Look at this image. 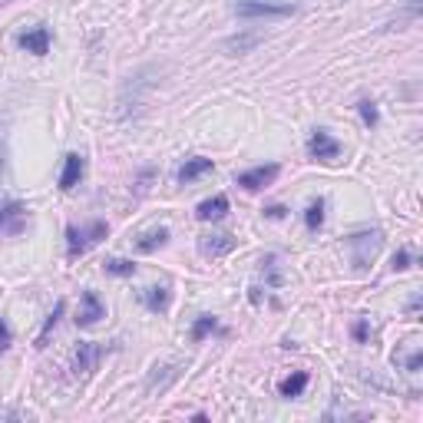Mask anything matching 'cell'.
Returning <instances> with one entry per match:
<instances>
[{"mask_svg":"<svg viewBox=\"0 0 423 423\" xmlns=\"http://www.w3.org/2000/svg\"><path fill=\"white\" fill-rule=\"evenodd\" d=\"M354 337H358V341H367V321H358V324H354Z\"/></svg>","mask_w":423,"mask_h":423,"instance_id":"obj_27","label":"cell"},{"mask_svg":"<svg viewBox=\"0 0 423 423\" xmlns=\"http://www.w3.org/2000/svg\"><path fill=\"white\" fill-rule=\"evenodd\" d=\"M258 44V37H245V40H228V50H248V46H255Z\"/></svg>","mask_w":423,"mask_h":423,"instance_id":"obj_25","label":"cell"},{"mask_svg":"<svg viewBox=\"0 0 423 423\" xmlns=\"http://www.w3.org/2000/svg\"><path fill=\"white\" fill-rule=\"evenodd\" d=\"M232 248H235V239H232V235H225V232H215V235H202V239H198V251H202L206 258L228 255Z\"/></svg>","mask_w":423,"mask_h":423,"instance_id":"obj_10","label":"cell"},{"mask_svg":"<svg viewBox=\"0 0 423 423\" xmlns=\"http://www.w3.org/2000/svg\"><path fill=\"white\" fill-rule=\"evenodd\" d=\"M169 301H172L169 284H159V288H146V291H142V304H146L149 311H156V315L169 311Z\"/></svg>","mask_w":423,"mask_h":423,"instance_id":"obj_11","label":"cell"},{"mask_svg":"<svg viewBox=\"0 0 423 423\" xmlns=\"http://www.w3.org/2000/svg\"><path fill=\"white\" fill-rule=\"evenodd\" d=\"M304 387H308V374H304V370H294V374H288V377L278 384V393L291 400V397H301Z\"/></svg>","mask_w":423,"mask_h":423,"instance_id":"obj_16","label":"cell"},{"mask_svg":"<svg viewBox=\"0 0 423 423\" xmlns=\"http://www.w3.org/2000/svg\"><path fill=\"white\" fill-rule=\"evenodd\" d=\"M407 315H410V317L420 315V298H413V301H410V308H407Z\"/></svg>","mask_w":423,"mask_h":423,"instance_id":"obj_29","label":"cell"},{"mask_svg":"<svg viewBox=\"0 0 423 423\" xmlns=\"http://www.w3.org/2000/svg\"><path fill=\"white\" fill-rule=\"evenodd\" d=\"M169 235H172V232H169V228H165V225L152 228V232H146V235H142V239L136 241V248H139L142 255H152V251H156V248H163L165 241H169Z\"/></svg>","mask_w":423,"mask_h":423,"instance_id":"obj_14","label":"cell"},{"mask_svg":"<svg viewBox=\"0 0 423 423\" xmlns=\"http://www.w3.org/2000/svg\"><path fill=\"white\" fill-rule=\"evenodd\" d=\"M83 175H87V159H83L80 152H70V156L63 159V172H60V189H63V192L76 189V185L83 182Z\"/></svg>","mask_w":423,"mask_h":423,"instance_id":"obj_8","label":"cell"},{"mask_svg":"<svg viewBox=\"0 0 423 423\" xmlns=\"http://www.w3.org/2000/svg\"><path fill=\"white\" fill-rule=\"evenodd\" d=\"M265 215H268V218H282L284 208H282V206H272V208H265Z\"/></svg>","mask_w":423,"mask_h":423,"instance_id":"obj_28","label":"cell"},{"mask_svg":"<svg viewBox=\"0 0 423 423\" xmlns=\"http://www.w3.org/2000/svg\"><path fill=\"white\" fill-rule=\"evenodd\" d=\"M225 212H228V198L225 196H215V198L198 202L196 218H198V222H218V218H225Z\"/></svg>","mask_w":423,"mask_h":423,"instance_id":"obj_12","label":"cell"},{"mask_svg":"<svg viewBox=\"0 0 423 423\" xmlns=\"http://www.w3.org/2000/svg\"><path fill=\"white\" fill-rule=\"evenodd\" d=\"M106 222H89L87 228H76V225H70L66 228V251L70 255H83V251H89L93 245H96L99 239H106Z\"/></svg>","mask_w":423,"mask_h":423,"instance_id":"obj_2","label":"cell"},{"mask_svg":"<svg viewBox=\"0 0 423 423\" xmlns=\"http://www.w3.org/2000/svg\"><path fill=\"white\" fill-rule=\"evenodd\" d=\"M212 331H222V324H218L212 315H198L196 324H192V341H206Z\"/></svg>","mask_w":423,"mask_h":423,"instance_id":"obj_17","label":"cell"},{"mask_svg":"<svg viewBox=\"0 0 423 423\" xmlns=\"http://www.w3.org/2000/svg\"><path fill=\"white\" fill-rule=\"evenodd\" d=\"M308 152H311V159H317V163H334L337 156H341V142L327 130H315L311 139H308Z\"/></svg>","mask_w":423,"mask_h":423,"instance_id":"obj_4","label":"cell"},{"mask_svg":"<svg viewBox=\"0 0 423 423\" xmlns=\"http://www.w3.org/2000/svg\"><path fill=\"white\" fill-rule=\"evenodd\" d=\"M99 358H103V348H99V344L80 341V344H76V354H73V377H89Z\"/></svg>","mask_w":423,"mask_h":423,"instance_id":"obj_5","label":"cell"},{"mask_svg":"<svg viewBox=\"0 0 423 423\" xmlns=\"http://www.w3.org/2000/svg\"><path fill=\"white\" fill-rule=\"evenodd\" d=\"M80 315H76V327H93L99 321V317L106 315V308H103V301H99L96 291H83V298H80Z\"/></svg>","mask_w":423,"mask_h":423,"instance_id":"obj_9","label":"cell"},{"mask_svg":"<svg viewBox=\"0 0 423 423\" xmlns=\"http://www.w3.org/2000/svg\"><path fill=\"white\" fill-rule=\"evenodd\" d=\"M63 311H66V301H56V308L50 311V317L44 321V331H40V337H37V348H44V344H46V337H50V331L56 327V321L63 317Z\"/></svg>","mask_w":423,"mask_h":423,"instance_id":"obj_19","label":"cell"},{"mask_svg":"<svg viewBox=\"0 0 423 423\" xmlns=\"http://www.w3.org/2000/svg\"><path fill=\"white\" fill-rule=\"evenodd\" d=\"M232 11L241 20H258V17H288L298 7H294L291 0H235Z\"/></svg>","mask_w":423,"mask_h":423,"instance_id":"obj_1","label":"cell"},{"mask_svg":"<svg viewBox=\"0 0 423 423\" xmlns=\"http://www.w3.org/2000/svg\"><path fill=\"white\" fill-rule=\"evenodd\" d=\"M403 367L410 370V374H417V370H420V367H423V351H413L410 358L403 360Z\"/></svg>","mask_w":423,"mask_h":423,"instance_id":"obj_24","label":"cell"},{"mask_svg":"<svg viewBox=\"0 0 423 423\" xmlns=\"http://www.w3.org/2000/svg\"><path fill=\"white\" fill-rule=\"evenodd\" d=\"M159 370H163V377H159V374H152V377H149V391H156V387L163 391L169 380L179 377V367H175V364H172V367H159Z\"/></svg>","mask_w":423,"mask_h":423,"instance_id":"obj_22","label":"cell"},{"mask_svg":"<svg viewBox=\"0 0 423 423\" xmlns=\"http://www.w3.org/2000/svg\"><path fill=\"white\" fill-rule=\"evenodd\" d=\"M106 274H116V278H130V274H136V265H132L130 258H106Z\"/></svg>","mask_w":423,"mask_h":423,"instance_id":"obj_20","label":"cell"},{"mask_svg":"<svg viewBox=\"0 0 423 423\" xmlns=\"http://www.w3.org/2000/svg\"><path fill=\"white\" fill-rule=\"evenodd\" d=\"M27 215V208L20 202H11V206L0 208V232H20V222Z\"/></svg>","mask_w":423,"mask_h":423,"instance_id":"obj_15","label":"cell"},{"mask_svg":"<svg viewBox=\"0 0 423 423\" xmlns=\"http://www.w3.org/2000/svg\"><path fill=\"white\" fill-rule=\"evenodd\" d=\"M358 109H360V120L367 122L370 130H374V126H377V122H380V113H377V103H370V99H360V103H358Z\"/></svg>","mask_w":423,"mask_h":423,"instance_id":"obj_21","label":"cell"},{"mask_svg":"<svg viewBox=\"0 0 423 423\" xmlns=\"http://www.w3.org/2000/svg\"><path fill=\"white\" fill-rule=\"evenodd\" d=\"M278 172H282V165H258V169H248V172H239V179L235 182L241 185V189H248V192H255V189H265V185H272L274 179H278Z\"/></svg>","mask_w":423,"mask_h":423,"instance_id":"obj_6","label":"cell"},{"mask_svg":"<svg viewBox=\"0 0 423 423\" xmlns=\"http://www.w3.org/2000/svg\"><path fill=\"white\" fill-rule=\"evenodd\" d=\"M380 241L384 239H380L377 228H374V232H358V235H351L348 245L354 248V265H358V268H367L370 258L380 251Z\"/></svg>","mask_w":423,"mask_h":423,"instance_id":"obj_3","label":"cell"},{"mask_svg":"<svg viewBox=\"0 0 423 423\" xmlns=\"http://www.w3.org/2000/svg\"><path fill=\"white\" fill-rule=\"evenodd\" d=\"M212 172V159H202V156H196V159H185V165L179 169V182L189 185V182H196L198 175H206Z\"/></svg>","mask_w":423,"mask_h":423,"instance_id":"obj_13","label":"cell"},{"mask_svg":"<svg viewBox=\"0 0 423 423\" xmlns=\"http://www.w3.org/2000/svg\"><path fill=\"white\" fill-rule=\"evenodd\" d=\"M50 40H53V37H50V27H44V23H37L33 30L17 37L20 50H27V53H33V56H44L46 50H50Z\"/></svg>","mask_w":423,"mask_h":423,"instance_id":"obj_7","label":"cell"},{"mask_svg":"<svg viewBox=\"0 0 423 423\" xmlns=\"http://www.w3.org/2000/svg\"><path fill=\"white\" fill-rule=\"evenodd\" d=\"M7 348H11V327L4 324V317H0V354H4Z\"/></svg>","mask_w":423,"mask_h":423,"instance_id":"obj_26","label":"cell"},{"mask_svg":"<svg viewBox=\"0 0 423 423\" xmlns=\"http://www.w3.org/2000/svg\"><path fill=\"white\" fill-rule=\"evenodd\" d=\"M304 225L311 228V232H317V228L324 225V198H315L311 206L304 208Z\"/></svg>","mask_w":423,"mask_h":423,"instance_id":"obj_18","label":"cell"},{"mask_svg":"<svg viewBox=\"0 0 423 423\" xmlns=\"http://www.w3.org/2000/svg\"><path fill=\"white\" fill-rule=\"evenodd\" d=\"M410 265H413V255H410L407 248H400L397 255H393V261H391V268H393V272H407Z\"/></svg>","mask_w":423,"mask_h":423,"instance_id":"obj_23","label":"cell"}]
</instances>
